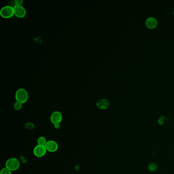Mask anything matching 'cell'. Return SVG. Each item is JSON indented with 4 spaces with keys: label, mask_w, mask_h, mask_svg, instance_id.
<instances>
[{
    "label": "cell",
    "mask_w": 174,
    "mask_h": 174,
    "mask_svg": "<svg viewBox=\"0 0 174 174\" xmlns=\"http://www.w3.org/2000/svg\"><path fill=\"white\" fill-rule=\"evenodd\" d=\"M28 93L25 88H19L16 91L15 98L16 101L24 103L28 100Z\"/></svg>",
    "instance_id": "cell-1"
},
{
    "label": "cell",
    "mask_w": 174,
    "mask_h": 174,
    "mask_svg": "<svg viewBox=\"0 0 174 174\" xmlns=\"http://www.w3.org/2000/svg\"><path fill=\"white\" fill-rule=\"evenodd\" d=\"M14 14V8L11 5H5L0 10V15L5 19L10 18Z\"/></svg>",
    "instance_id": "cell-2"
},
{
    "label": "cell",
    "mask_w": 174,
    "mask_h": 174,
    "mask_svg": "<svg viewBox=\"0 0 174 174\" xmlns=\"http://www.w3.org/2000/svg\"><path fill=\"white\" fill-rule=\"evenodd\" d=\"M5 165L6 168L10 170L11 172H13L19 169L20 166V162L17 159L12 157L7 160Z\"/></svg>",
    "instance_id": "cell-3"
},
{
    "label": "cell",
    "mask_w": 174,
    "mask_h": 174,
    "mask_svg": "<svg viewBox=\"0 0 174 174\" xmlns=\"http://www.w3.org/2000/svg\"><path fill=\"white\" fill-rule=\"evenodd\" d=\"M47 150L45 146L37 145L33 149V154L38 158L44 157L46 154Z\"/></svg>",
    "instance_id": "cell-4"
},
{
    "label": "cell",
    "mask_w": 174,
    "mask_h": 174,
    "mask_svg": "<svg viewBox=\"0 0 174 174\" xmlns=\"http://www.w3.org/2000/svg\"><path fill=\"white\" fill-rule=\"evenodd\" d=\"M62 120V115L60 112L55 111L51 114L50 121L53 125L60 124Z\"/></svg>",
    "instance_id": "cell-5"
},
{
    "label": "cell",
    "mask_w": 174,
    "mask_h": 174,
    "mask_svg": "<svg viewBox=\"0 0 174 174\" xmlns=\"http://www.w3.org/2000/svg\"><path fill=\"white\" fill-rule=\"evenodd\" d=\"M14 14L19 18H22L25 16L26 14V10L22 5H14Z\"/></svg>",
    "instance_id": "cell-6"
},
{
    "label": "cell",
    "mask_w": 174,
    "mask_h": 174,
    "mask_svg": "<svg viewBox=\"0 0 174 174\" xmlns=\"http://www.w3.org/2000/svg\"><path fill=\"white\" fill-rule=\"evenodd\" d=\"M45 147H46L47 151L51 152V153L56 152L58 150V147H59L57 143L52 140L48 141L45 145Z\"/></svg>",
    "instance_id": "cell-7"
},
{
    "label": "cell",
    "mask_w": 174,
    "mask_h": 174,
    "mask_svg": "<svg viewBox=\"0 0 174 174\" xmlns=\"http://www.w3.org/2000/svg\"><path fill=\"white\" fill-rule=\"evenodd\" d=\"M146 25L149 28L154 29L157 27L158 21L155 17L149 16L146 20Z\"/></svg>",
    "instance_id": "cell-8"
},
{
    "label": "cell",
    "mask_w": 174,
    "mask_h": 174,
    "mask_svg": "<svg viewBox=\"0 0 174 174\" xmlns=\"http://www.w3.org/2000/svg\"><path fill=\"white\" fill-rule=\"evenodd\" d=\"M96 105L99 109H106L109 106L110 103L107 99L103 98L99 99L97 101V102L96 103Z\"/></svg>",
    "instance_id": "cell-9"
},
{
    "label": "cell",
    "mask_w": 174,
    "mask_h": 174,
    "mask_svg": "<svg viewBox=\"0 0 174 174\" xmlns=\"http://www.w3.org/2000/svg\"><path fill=\"white\" fill-rule=\"evenodd\" d=\"M157 169H158L157 165L154 162L149 163L147 165V169L151 172H154L157 171Z\"/></svg>",
    "instance_id": "cell-10"
},
{
    "label": "cell",
    "mask_w": 174,
    "mask_h": 174,
    "mask_svg": "<svg viewBox=\"0 0 174 174\" xmlns=\"http://www.w3.org/2000/svg\"><path fill=\"white\" fill-rule=\"evenodd\" d=\"M47 141L46 138L44 137H42V136L39 137L38 138L37 140L38 145H41V146H45L47 143Z\"/></svg>",
    "instance_id": "cell-11"
},
{
    "label": "cell",
    "mask_w": 174,
    "mask_h": 174,
    "mask_svg": "<svg viewBox=\"0 0 174 174\" xmlns=\"http://www.w3.org/2000/svg\"><path fill=\"white\" fill-rule=\"evenodd\" d=\"M23 106V103H20V102H18V101H16L14 103V105H13V107L14 109L16 110H20L22 109Z\"/></svg>",
    "instance_id": "cell-12"
},
{
    "label": "cell",
    "mask_w": 174,
    "mask_h": 174,
    "mask_svg": "<svg viewBox=\"0 0 174 174\" xmlns=\"http://www.w3.org/2000/svg\"><path fill=\"white\" fill-rule=\"evenodd\" d=\"M25 127L28 130H33L34 128V124L31 122H27L26 123Z\"/></svg>",
    "instance_id": "cell-13"
},
{
    "label": "cell",
    "mask_w": 174,
    "mask_h": 174,
    "mask_svg": "<svg viewBox=\"0 0 174 174\" xmlns=\"http://www.w3.org/2000/svg\"><path fill=\"white\" fill-rule=\"evenodd\" d=\"M0 174H11V171L5 167L1 169Z\"/></svg>",
    "instance_id": "cell-14"
},
{
    "label": "cell",
    "mask_w": 174,
    "mask_h": 174,
    "mask_svg": "<svg viewBox=\"0 0 174 174\" xmlns=\"http://www.w3.org/2000/svg\"><path fill=\"white\" fill-rule=\"evenodd\" d=\"M165 116H161L160 118L159 119L158 123L160 125H162L163 124V123L165 122Z\"/></svg>",
    "instance_id": "cell-15"
},
{
    "label": "cell",
    "mask_w": 174,
    "mask_h": 174,
    "mask_svg": "<svg viewBox=\"0 0 174 174\" xmlns=\"http://www.w3.org/2000/svg\"><path fill=\"white\" fill-rule=\"evenodd\" d=\"M23 0H15L14 3L16 5H22L23 3Z\"/></svg>",
    "instance_id": "cell-16"
},
{
    "label": "cell",
    "mask_w": 174,
    "mask_h": 174,
    "mask_svg": "<svg viewBox=\"0 0 174 174\" xmlns=\"http://www.w3.org/2000/svg\"><path fill=\"white\" fill-rule=\"evenodd\" d=\"M54 126L55 127V129H59L60 127V124H55V125H54Z\"/></svg>",
    "instance_id": "cell-17"
},
{
    "label": "cell",
    "mask_w": 174,
    "mask_h": 174,
    "mask_svg": "<svg viewBox=\"0 0 174 174\" xmlns=\"http://www.w3.org/2000/svg\"></svg>",
    "instance_id": "cell-18"
}]
</instances>
